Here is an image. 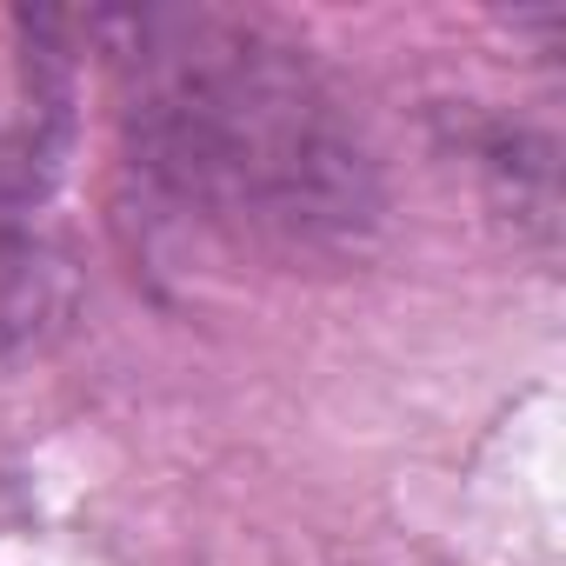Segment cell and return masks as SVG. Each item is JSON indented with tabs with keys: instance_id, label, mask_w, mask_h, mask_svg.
Here are the masks:
<instances>
[{
	"instance_id": "2",
	"label": "cell",
	"mask_w": 566,
	"mask_h": 566,
	"mask_svg": "<svg viewBox=\"0 0 566 566\" xmlns=\"http://www.w3.org/2000/svg\"><path fill=\"white\" fill-rule=\"evenodd\" d=\"M81 21L0 8V213L41 200L74 147Z\"/></svg>"
},
{
	"instance_id": "1",
	"label": "cell",
	"mask_w": 566,
	"mask_h": 566,
	"mask_svg": "<svg viewBox=\"0 0 566 566\" xmlns=\"http://www.w3.org/2000/svg\"><path fill=\"white\" fill-rule=\"evenodd\" d=\"M114 87L127 174L266 266L347 260L380 233V154L334 74L280 28L220 8L81 14Z\"/></svg>"
},
{
	"instance_id": "3",
	"label": "cell",
	"mask_w": 566,
	"mask_h": 566,
	"mask_svg": "<svg viewBox=\"0 0 566 566\" xmlns=\"http://www.w3.org/2000/svg\"><path fill=\"white\" fill-rule=\"evenodd\" d=\"M81 307V280H74V260L28 233L14 213H0V367L21 360V354H41Z\"/></svg>"
}]
</instances>
